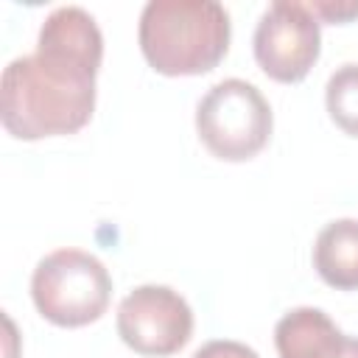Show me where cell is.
Returning a JSON list of instances; mask_svg holds the SVG:
<instances>
[{
	"label": "cell",
	"mask_w": 358,
	"mask_h": 358,
	"mask_svg": "<svg viewBox=\"0 0 358 358\" xmlns=\"http://www.w3.org/2000/svg\"><path fill=\"white\" fill-rule=\"evenodd\" d=\"M117 336L140 355H173L193 336V310L168 285H140L117 308Z\"/></svg>",
	"instance_id": "cell-5"
},
{
	"label": "cell",
	"mask_w": 358,
	"mask_h": 358,
	"mask_svg": "<svg viewBox=\"0 0 358 358\" xmlns=\"http://www.w3.org/2000/svg\"><path fill=\"white\" fill-rule=\"evenodd\" d=\"M313 268L336 291H358V221H330L313 243Z\"/></svg>",
	"instance_id": "cell-9"
},
{
	"label": "cell",
	"mask_w": 358,
	"mask_h": 358,
	"mask_svg": "<svg viewBox=\"0 0 358 358\" xmlns=\"http://www.w3.org/2000/svg\"><path fill=\"white\" fill-rule=\"evenodd\" d=\"M36 56L64 70L95 78L103 59V36L95 20L78 6H62L39 28Z\"/></svg>",
	"instance_id": "cell-7"
},
{
	"label": "cell",
	"mask_w": 358,
	"mask_h": 358,
	"mask_svg": "<svg viewBox=\"0 0 358 358\" xmlns=\"http://www.w3.org/2000/svg\"><path fill=\"white\" fill-rule=\"evenodd\" d=\"M229 14L213 0H151L140 14V50L162 76H201L229 48Z\"/></svg>",
	"instance_id": "cell-2"
},
{
	"label": "cell",
	"mask_w": 358,
	"mask_h": 358,
	"mask_svg": "<svg viewBox=\"0 0 358 358\" xmlns=\"http://www.w3.org/2000/svg\"><path fill=\"white\" fill-rule=\"evenodd\" d=\"M305 8L322 22H330V25H344V22H352L358 20V3H336V0H313V3H305Z\"/></svg>",
	"instance_id": "cell-11"
},
{
	"label": "cell",
	"mask_w": 358,
	"mask_h": 358,
	"mask_svg": "<svg viewBox=\"0 0 358 358\" xmlns=\"http://www.w3.org/2000/svg\"><path fill=\"white\" fill-rule=\"evenodd\" d=\"M336 358H358V338L344 336V344H341V350H338Z\"/></svg>",
	"instance_id": "cell-13"
},
{
	"label": "cell",
	"mask_w": 358,
	"mask_h": 358,
	"mask_svg": "<svg viewBox=\"0 0 358 358\" xmlns=\"http://www.w3.org/2000/svg\"><path fill=\"white\" fill-rule=\"evenodd\" d=\"M344 333L319 308H294L274 327V347L280 358H336Z\"/></svg>",
	"instance_id": "cell-8"
},
{
	"label": "cell",
	"mask_w": 358,
	"mask_h": 358,
	"mask_svg": "<svg viewBox=\"0 0 358 358\" xmlns=\"http://www.w3.org/2000/svg\"><path fill=\"white\" fill-rule=\"evenodd\" d=\"M36 310L59 327L98 322L112 296V277L98 257L81 249H56L42 257L31 277Z\"/></svg>",
	"instance_id": "cell-3"
},
{
	"label": "cell",
	"mask_w": 358,
	"mask_h": 358,
	"mask_svg": "<svg viewBox=\"0 0 358 358\" xmlns=\"http://www.w3.org/2000/svg\"><path fill=\"white\" fill-rule=\"evenodd\" d=\"M252 45L255 59L268 78L280 84H296L319 59V20L305 8V3H271L255 28Z\"/></svg>",
	"instance_id": "cell-6"
},
{
	"label": "cell",
	"mask_w": 358,
	"mask_h": 358,
	"mask_svg": "<svg viewBox=\"0 0 358 358\" xmlns=\"http://www.w3.org/2000/svg\"><path fill=\"white\" fill-rule=\"evenodd\" d=\"M271 126L274 117L268 101L243 78L218 81L196 106L199 140L224 162H246L257 157L271 137Z\"/></svg>",
	"instance_id": "cell-4"
},
{
	"label": "cell",
	"mask_w": 358,
	"mask_h": 358,
	"mask_svg": "<svg viewBox=\"0 0 358 358\" xmlns=\"http://www.w3.org/2000/svg\"><path fill=\"white\" fill-rule=\"evenodd\" d=\"M330 120L350 137H358V64H341L324 87Z\"/></svg>",
	"instance_id": "cell-10"
},
{
	"label": "cell",
	"mask_w": 358,
	"mask_h": 358,
	"mask_svg": "<svg viewBox=\"0 0 358 358\" xmlns=\"http://www.w3.org/2000/svg\"><path fill=\"white\" fill-rule=\"evenodd\" d=\"M95 112V78L42 56L14 59L0 78V120L17 140L73 134Z\"/></svg>",
	"instance_id": "cell-1"
},
{
	"label": "cell",
	"mask_w": 358,
	"mask_h": 358,
	"mask_svg": "<svg viewBox=\"0 0 358 358\" xmlns=\"http://www.w3.org/2000/svg\"><path fill=\"white\" fill-rule=\"evenodd\" d=\"M193 358H260L252 347L241 344V341H229V338H218V341H207L201 344Z\"/></svg>",
	"instance_id": "cell-12"
}]
</instances>
